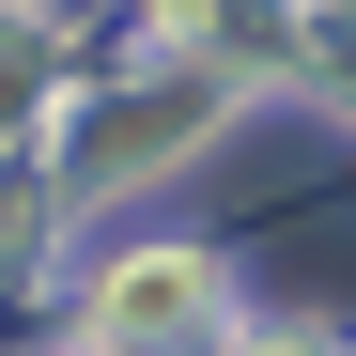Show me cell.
I'll use <instances>...</instances> for the list:
<instances>
[{"label": "cell", "instance_id": "cell-4", "mask_svg": "<svg viewBox=\"0 0 356 356\" xmlns=\"http://www.w3.org/2000/svg\"><path fill=\"white\" fill-rule=\"evenodd\" d=\"M78 356H140V341H78Z\"/></svg>", "mask_w": 356, "mask_h": 356}, {"label": "cell", "instance_id": "cell-2", "mask_svg": "<svg viewBox=\"0 0 356 356\" xmlns=\"http://www.w3.org/2000/svg\"><path fill=\"white\" fill-rule=\"evenodd\" d=\"M31 124V47H0V140Z\"/></svg>", "mask_w": 356, "mask_h": 356}, {"label": "cell", "instance_id": "cell-3", "mask_svg": "<svg viewBox=\"0 0 356 356\" xmlns=\"http://www.w3.org/2000/svg\"><path fill=\"white\" fill-rule=\"evenodd\" d=\"M232 356H325V341H279V325H264V341H232Z\"/></svg>", "mask_w": 356, "mask_h": 356}, {"label": "cell", "instance_id": "cell-1", "mask_svg": "<svg viewBox=\"0 0 356 356\" xmlns=\"http://www.w3.org/2000/svg\"><path fill=\"white\" fill-rule=\"evenodd\" d=\"M93 341L202 356V341H217V264H202V248H124V264L93 279Z\"/></svg>", "mask_w": 356, "mask_h": 356}]
</instances>
